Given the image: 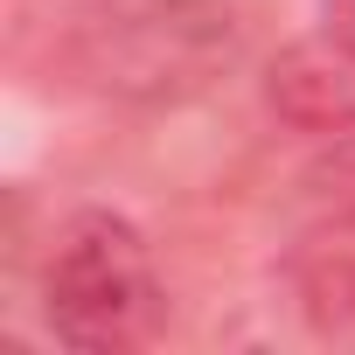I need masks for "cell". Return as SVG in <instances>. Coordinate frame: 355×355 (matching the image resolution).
I'll list each match as a JSON object with an SVG mask.
<instances>
[{
    "label": "cell",
    "mask_w": 355,
    "mask_h": 355,
    "mask_svg": "<svg viewBox=\"0 0 355 355\" xmlns=\"http://www.w3.org/2000/svg\"><path fill=\"white\" fill-rule=\"evenodd\" d=\"M237 0H91L49 28V77L112 105H196L244 63Z\"/></svg>",
    "instance_id": "cell-1"
},
{
    "label": "cell",
    "mask_w": 355,
    "mask_h": 355,
    "mask_svg": "<svg viewBox=\"0 0 355 355\" xmlns=\"http://www.w3.org/2000/svg\"><path fill=\"white\" fill-rule=\"evenodd\" d=\"M42 320L70 348H139L160 320V265L132 216L77 209L42 251Z\"/></svg>",
    "instance_id": "cell-2"
},
{
    "label": "cell",
    "mask_w": 355,
    "mask_h": 355,
    "mask_svg": "<svg viewBox=\"0 0 355 355\" xmlns=\"http://www.w3.org/2000/svg\"><path fill=\"white\" fill-rule=\"evenodd\" d=\"M265 105L300 125V132H320V139H341L355 132V63L313 35V42H293L272 70H265Z\"/></svg>",
    "instance_id": "cell-3"
},
{
    "label": "cell",
    "mask_w": 355,
    "mask_h": 355,
    "mask_svg": "<svg viewBox=\"0 0 355 355\" xmlns=\"http://www.w3.org/2000/svg\"><path fill=\"white\" fill-rule=\"evenodd\" d=\"M286 286H293V313L306 320L313 341L355 348V209H341V223L327 237H306L286 258Z\"/></svg>",
    "instance_id": "cell-4"
},
{
    "label": "cell",
    "mask_w": 355,
    "mask_h": 355,
    "mask_svg": "<svg viewBox=\"0 0 355 355\" xmlns=\"http://www.w3.org/2000/svg\"><path fill=\"white\" fill-rule=\"evenodd\" d=\"M313 182L334 196V209H355V139H341V146H334V160L313 174Z\"/></svg>",
    "instance_id": "cell-5"
},
{
    "label": "cell",
    "mask_w": 355,
    "mask_h": 355,
    "mask_svg": "<svg viewBox=\"0 0 355 355\" xmlns=\"http://www.w3.org/2000/svg\"><path fill=\"white\" fill-rule=\"evenodd\" d=\"M320 35L355 63V0H320Z\"/></svg>",
    "instance_id": "cell-6"
}]
</instances>
